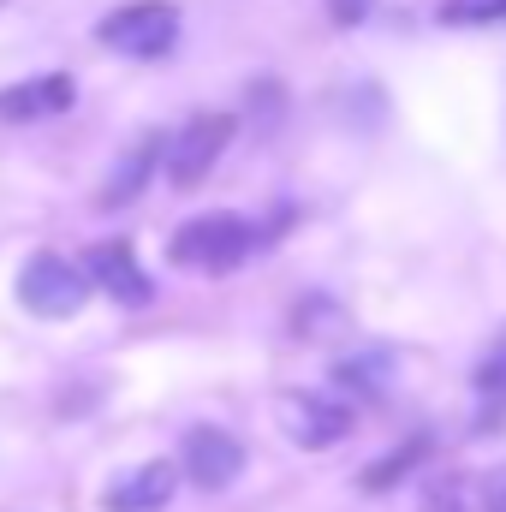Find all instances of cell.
I'll list each match as a JSON object with an SVG mask.
<instances>
[{"instance_id":"obj_12","label":"cell","mask_w":506,"mask_h":512,"mask_svg":"<svg viewBox=\"0 0 506 512\" xmlns=\"http://www.w3.org/2000/svg\"><path fill=\"white\" fill-rule=\"evenodd\" d=\"M423 453H429V441H423V435H411V441H405V447H399L393 459H381V465H370V471H364L358 483H364L370 495H381V489H393V483H399V477H405V471H411V465L423 459Z\"/></svg>"},{"instance_id":"obj_17","label":"cell","mask_w":506,"mask_h":512,"mask_svg":"<svg viewBox=\"0 0 506 512\" xmlns=\"http://www.w3.org/2000/svg\"><path fill=\"white\" fill-rule=\"evenodd\" d=\"M328 12H334V24H364L370 0H328Z\"/></svg>"},{"instance_id":"obj_16","label":"cell","mask_w":506,"mask_h":512,"mask_svg":"<svg viewBox=\"0 0 506 512\" xmlns=\"http://www.w3.org/2000/svg\"><path fill=\"white\" fill-rule=\"evenodd\" d=\"M477 507L483 512H506V465H495V471L477 483Z\"/></svg>"},{"instance_id":"obj_9","label":"cell","mask_w":506,"mask_h":512,"mask_svg":"<svg viewBox=\"0 0 506 512\" xmlns=\"http://www.w3.org/2000/svg\"><path fill=\"white\" fill-rule=\"evenodd\" d=\"M72 78H30V84H12V90H0V120H48V114H66L72 108Z\"/></svg>"},{"instance_id":"obj_3","label":"cell","mask_w":506,"mask_h":512,"mask_svg":"<svg viewBox=\"0 0 506 512\" xmlns=\"http://www.w3.org/2000/svg\"><path fill=\"white\" fill-rule=\"evenodd\" d=\"M96 42L102 48H120L131 60H161L173 42H179V12L167 0H131L120 12H108L96 24Z\"/></svg>"},{"instance_id":"obj_18","label":"cell","mask_w":506,"mask_h":512,"mask_svg":"<svg viewBox=\"0 0 506 512\" xmlns=\"http://www.w3.org/2000/svg\"><path fill=\"white\" fill-rule=\"evenodd\" d=\"M0 6H6V0H0Z\"/></svg>"},{"instance_id":"obj_15","label":"cell","mask_w":506,"mask_h":512,"mask_svg":"<svg viewBox=\"0 0 506 512\" xmlns=\"http://www.w3.org/2000/svg\"><path fill=\"white\" fill-rule=\"evenodd\" d=\"M387 352H370V358H358V364H340V382H364V387H376V382H387Z\"/></svg>"},{"instance_id":"obj_11","label":"cell","mask_w":506,"mask_h":512,"mask_svg":"<svg viewBox=\"0 0 506 512\" xmlns=\"http://www.w3.org/2000/svg\"><path fill=\"white\" fill-rule=\"evenodd\" d=\"M155 161H161V137H143V143H137V149L126 155V173H114V179H108L102 203H126L131 191L149 179V167H155Z\"/></svg>"},{"instance_id":"obj_13","label":"cell","mask_w":506,"mask_h":512,"mask_svg":"<svg viewBox=\"0 0 506 512\" xmlns=\"http://www.w3.org/2000/svg\"><path fill=\"white\" fill-rule=\"evenodd\" d=\"M423 512H477V489H471L465 477H441V483L429 489Z\"/></svg>"},{"instance_id":"obj_8","label":"cell","mask_w":506,"mask_h":512,"mask_svg":"<svg viewBox=\"0 0 506 512\" xmlns=\"http://www.w3.org/2000/svg\"><path fill=\"white\" fill-rule=\"evenodd\" d=\"M84 280H96L102 292H114L120 304H131V310H137V304H149V292H155V286H149V274L137 268L131 245H96V251H90V274H84Z\"/></svg>"},{"instance_id":"obj_1","label":"cell","mask_w":506,"mask_h":512,"mask_svg":"<svg viewBox=\"0 0 506 512\" xmlns=\"http://www.w3.org/2000/svg\"><path fill=\"white\" fill-rule=\"evenodd\" d=\"M256 251V233L239 215H197L173 233V262L191 274H233Z\"/></svg>"},{"instance_id":"obj_4","label":"cell","mask_w":506,"mask_h":512,"mask_svg":"<svg viewBox=\"0 0 506 512\" xmlns=\"http://www.w3.org/2000/svg\"><path fill=\"white\" fill-rule=\"evenodd\" d=\"M274 417H280L286 441L304 447V453H322V447H334V441L352 435V405L346 399H328V393H304V387L280 393V411Z\"/></svg>"},{"instance_id":"obj_5","label":"cell","mask_w":506,"mask_h":512,"mask_svg":"<svg viewBox=\"0 0 506 512\" xmlns=\"http://www.w3.org/2000/svg\"><path fill=\"white\" fill-rule=\"evenodd\" d=\"M227 143H233V114H191L179 126V137L161 149L167 155V179L173 185H203Z\"/></svg>"},{"instance_id":"obj_10","label":"cell","mask_w":506,"mask_h":512,"mask_svg":"<svg viewBox=\"0 0 506 512\" xmlns=\"http://www.w3.org/2000/svg\"><path fill=\"white\" fill-rule=\"evenodd\" d=\"M477 429H501L506 423V334H495V346L477 358Z\"/></svg>"},{"instance_id":"obj_7","label":"cell","mask_w":506,"mask_h":512,"mask_svg":"<svg viewBox=\"0 0 506 512\" xmlns=\"http://www.w3.org/2000/svg\"><path fill=\"white\" fill-rule=\"evenodd\" d=\"M173 489H179V471H173L167 459H149V465H137V471H126V477L108 483L102 507L108 512H161L173 501Z\"/></svg>"},{"instance_id":"obj_6","label":"cell","mask_w":506,"mask_h":512,"mask_svg":"<svg viewBox=\"0 0 506 512\" xmlns=\"http://www.w3.org/2000/svg\"><path fill=\"white\" fill-rule=\"evenodd\" d=\"M185 477L197 483V489H227L239 471H245V447H239V435H227V429H215V423H197L191 435H185Z\"/></svg>"},{"instance_id":"obj_2","label":"cell","mask_w":506,"mask_h":512,"mask_svg":"<svg viewBox=\"0 0 506 512\" xmlns=\"http://www.w3.org/2000/svg\"><path fill=\"white\" fill-rule=\"evenodd\" d=\"M84 298H90L84 268L66 262V256H54V251L30 256L24 274H18V304H24L30 316H42V322H66V316H78Z\"/></svg>"},{"instance_id":"obj_14","label":"cell","mask_w":506,"mask_h":512,"mask_svg":"<svg viewBox=\"0 0 506 512\" xmlns=\"http://www.w3.org/2000/svg\"><path fill=\"white\" fill-rule=\"evenodd\" d=\"M447 24H506V0H453L441 6Z\"/></svg>"}]
</instances>
